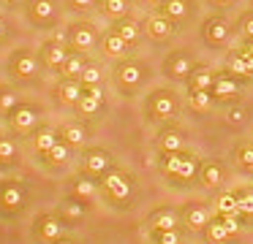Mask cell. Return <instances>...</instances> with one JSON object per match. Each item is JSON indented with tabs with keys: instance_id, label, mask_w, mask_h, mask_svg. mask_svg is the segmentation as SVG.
I'll return each mask as SVG.
<instances>
[{
	"instance_id": "cell-1",
	"label": "cell",
	"mask_w": 253,
	"mask_h": 244,
	"mask_svg": "<svg viewBox=\"0 0 253 244\" xmlns=\"http://www.w3.org/2000/svg\"><path fill=\"white\" fill-rule=\"evenodd\" d=\"M147 76L150 68L139 57H120L112 65V79H115V87L120 90V95H136L144 87Z\"/></svg>"
},
{
	"instance_id": "cell-2",
	"label": "cell",
	"mask_w": 253,
	"mask_h": 244,
	"mask_svg": "<svg viewBox=\"0 0 253 244\" xmlns=\"http://www.w3.org/2000/svg\"><path fill=\"white\" fill-rule=\"evenodd\" d=\"M41 60H39V52H33L30 46H17L8 52V60H6V70L11 79L17 81H33L36 76L41 73Z\"/></svg>"
},
{
	"instance_id": "cell-3",
	"label": "cell",
	"mask_w": 253,
	"mask_h": 244,
	"mask_svg": "<svg viewBox=\"0 0 253 244\" xmlns=\"http://www.w3.org/2000/svg\"><path fill=\"white\" fill-rule=\"evenodd\" d=\"M63 41H66V46L71 49V52L87 54V52H93V49L101 43V30L90 19H77V22H71V25L66 27Z\"/></svg>"
},
{
	"instance_id": "cell-4",
	"label": "cell",
	"mask_w": 253,
	"mask_h": 244,
	"mask_svg": "<svg viewBox=\"0 0 253 244\" xmlns=\"http://www.w3.org/2000/svg\"><path fill=\"white\" fill-rule=\"evenodd\" d=\"M22 11L36 30H52L60 19V0H25Z\"/></svg>"
},
{
	"instance_id": "cell-5",
	"label": "cell",
	"mask_w": 253,
	"mask_h": 244,
	"mask_svg": "<svg viewBox=\"0 0 253 244\" xmlns=\"http://www.w3.org/2000/svg\"><path fill=\"white\" fill-rule=\"evenodd\" d=\"M202 41L204 46L210 49H226L231 41V33H234V27H231V22L226 19L223 14H210L202 19Z\"/></svg>"
},
{
	"instance_id": "cell-6",
	"label": "cell",
	"mask_w": 253,
	"mask_h": 244,
	"mask_svg": "<svg viewBox=\"0 0 253 244\" xmlns=\"http://www.w3.org/2000/svg\"><path fill=\"white\" fill-rule=\"evenodd\" d=\"M196 65H199V60L193 57V52H188V49H171L164 57V63H161V70L171 81H188V76H191V70Z\"/></svg>"
},
{
	"instance_id": "cell-7",
	"label": "cell",
	"mask_w": 253,
	"mask_h": 244,
	"mask_svg": "<svg viewBox=\"0 0 253 244\" xmlns=\"http://www.w3.org/2000/svg\"><path fill=\"white\" fill-rule=\"evenodd\" d=\"M144 111H147L150 119H169L177 114V95L166 87H158L147 95V103H144Z\"/></svg>"
},
{
	"instance_id": "cell-8",
	"label": "cell",
	"mask_w": 253,
	"mask_h": 244,
	"mask_svg": "<svg viewBox=\"0 0 253 244\" xmlns=\"http://www.w3.org/2000/svg\"><path fill=\"white\" fill-rule=\"evenodd\" d=\"M68 54H71V49L66 46V41L63 38H44L39 46V60L44 68L49 70H60L63 65H66Z\"/></svg>"
},
{
	"instance_id": "cell-9",
	"label": "cell",
	"mask_w": 253,
	"mask_h": 244,
	"mask_svg": "<svg viewBox=\"0 0 253 244\" xmlns=\"http://www.w3.org/2000/svg\"><path fill=\"white\" fill-rule=\"evenodd\" d=\"M82 163H84V171H87L90 176H106V174L115 168V157H112V152L101 149V146H90V149H84Z\"/></svg>"
},
{
	"instance_id": "cell-10",
	"label": "cell",
	"mask_w": 253,
	"mask_h": 244,
	"mask_svg": "<svg viewBox=\"0 0 253 244\" xmlns=\"http://www.w3.org/2000/svg\"><path fill=\"white\" fill-rule=\"evenodd\" d=\"M101 184H104V190L115 201H128L131 198V174H126L123 168H112L106 176H101Z\"/></svg>"
},
{
	"instance_id": "cell-11",
	"label": "cell",
	"mask_w": 253,
	"mask_h": 244,
	"mask_svg": "<svg viewBox=\"0 0 253 244\" xmlns=\"http://www.w3.org/2000/svg\"><path fill=\"white\" fill-rule=\"evenodd\" d=\"M155 11L180 27L182 22H188L193 16V11H196V0H164Z\"/></svg>"
},
{
	"instance_id": "cell-12",
	"label": "cell",
	"mask_w": 253,
	"mask_h": 244,
	"mask_svg": "<svg viewBox=\"0 0 253 244\" xmlns=\"http://www.w3.org/2000/svg\"><path fill=\"white\" fill-rule=\"evenodd\" d=\"M210 92H212L215 101H234V98L240 95V81H237V76H231L226 68H220V70H215Z\"/></svg>"
},
{
	"instance_id": "cell-13",
	"label": "cell",
	"mask_w": 253,
	"mask_h": 244,
	"mask_svg": "<svg viewBox=\"0 0 253 244\" xmlns=\"http://www.w3.org/2000/svg\"><path fill=\"white\" fill-rule=\"evenodd\" d=\"M63 228H66V220L60 214H41L36 222V236L46 244H55L57 239H63Z\"/></svg>"
},
{
	"instance_id": "cell-14",
	"label": "cell",
	"mask_w": 253,
	"mask_h": 244,
	"mask_svg": "<svg viewBox=\"0 0 253 244\" xmlns=\"http://www.w3.org/2000/svg\"><path fill=\"white\" fill-rule=\"evenodd\" d=\"M109 30H115L117 35H120L123 41L128 43V46H136V43L142 41V30H144V25L136 19V16L128 14V16H123V19H115V22H112Z\"/></svg>"
},
{
	"instance_id": "cell-15",
	"label": "cell",
	"mask_w": 253,
	"mask_h": 244,
	"mask_svg": "<svg viewBox=\"0 0 253 244\" xmlns=\"http://www.w3.org/2000/svg\"><path fill=\"white\" fill-rule=\"evenodd\" d=\"M177 30H180V27H177L174 22H169L166 16H161L158 11H155V14H150L147 22H144V33H147L153 41H161V43L169 41V38L174 35Z\"/></svg>"
},
{
	"instance_id": "cell-16",
	"label": "cell",
	"mask_w": 253,
	"mask_h": 244,
	"mask_svg": "<svg viewBox=\"0 0 253 244\" xmlns=\"http://www.w3.org/2000/svg\"><path fill=\"white\" fill-rule=\"evenodd\" d=\"M226 70L231 76H237V79H251L253 76V57L245 54L240 46L229 49V54H226Z\"/></svg>"
},
{
	"instance_id": "cell-17",
	"label": "cell",
	"mask_w": 253,
	"mask_h": 244,
	"mask_svg": "<svg viewBox=\"0 0 253 244\" xmlns=\"http://www.w3.org/2000/svg\"><path fill=\"white\" fill-rule=\"evenodd\" d=\"M39 117H41V114H39V108H36L33 103L19 101L17 106H14V111L8 114V122H11L14 130H30V128H36Z\"/></svg>"
},
{
	"instance_id": "cell-18",
	"label": "cell",
	"mask_w": 253,
	"mask_h": 244,
	"mask_svg": "<svg viewBox=\"0 0 253 244\" xmlns=\"http://www.w3.org/2000/svg\"><path fill=\"white\" fill-rule=\"evenodd\" d=\"M0 206L6 211H19L25 206V190L19 182H3L0 184Z\"/></svg>"
},
{
	"instance_id": "cell-19",
	"label": "cell",
	"mask_w": 253,
	"mask_h": 244,
	"mask_svg": "<svg viewBox=\"0 0 253 244\" xmlns=\"http://www.w3.org/2000/svg\"><path fill=\"white\" fill-rule=\"evenodd\" d=\"M101 103H104L101 87H84L82 98H79V103H77V111L82 114V117H93V114L101 111Z\"/></svg>"
},
{
	"instance_id": "cell-20",
	"label": "cell",
	"mask_w": 253,
	"mask_h": 244,
	"mask_svg": "<svg viewBox=\"0 0 253 244\" xmlns=\"http://www.w3.org/2000/svg\"><path fill=\"white\" fill-rule=\"evenodd\" d=\"M98 46L104 49V54H109V57H115V60L128 57V52H131V46H128V43L123 41L115 30H109V27L101 33V43H98Z\"/></svg>"
},
{
	"instance_id": "cell-21",
	"label": "cell",
	"mask_w": 253,
	"mask_h": 244,
	"mask_svg": "<svg viewBox=\"0 0 253 244\" xmlns=\"http://www.w3.org/2000/svg\"><path fill=\"white\" fill-rule=\"evenodd\" d=\"M82 81L79 79H66L63 76L60 81H57V87H55V95L60 98V103H68V106H77L79 103V98H82Z\"/></svg>"
},
{
	"instance_id": "cell-22",
	"label": "cell",
	"mask_w": 253,
	"mask_h": 244,
	"mask_svg": "<svg viewBox=\"0 0 253 244\" xmlns=\"http://www.w3.org/2000/svg\"><path fill=\"white\" fill-rule=\"evenodd\" d=\"M212 79H215V68L199 63L196 68L191 70L185 84H188V90H210V87H212Z\"/></svg>"
},
{
	"instance_id": "cell-23",
	"label": "cell",
	"mask_w": 253,
	"mask_h": 244,
	"mask_svg": "<svg viewBox=\"0 0 253 244\" xmlns=\"http://www.w3.org/2000/svg\"><path fill=\"white\" fill-rule=\"evenodd\" d=\"M133 8V0H98V11L106 16V19H123L128 16Z\"/></svg>"
},
{
	"instance_id": "cell-24",
	"label": "cell",
	"mask_w": 253,
	"mask_h": 244,
	"mask_svg": "<svg viewBox=\"0 0 253 244\" xmlns=\"http://www.w3.org/2000/svg\"><path fill=\"white\" fill-rule=\"evenodd\" d=\"M57 139H60V136H57V130L52 128V125H39V128H36V152L46 157V152L57 144Z\"/></svg>"
},
{
	"instance_id": "cell-25",
	"label": "cell",
	"mask_w": 253,
	"mask_h": 244,
	"mask_svg": "<svg viewBox=\"0 0 253 244\" xmlns=\"http://www.w3.org/2000/svg\"><path fill=\"white\" fill-rule=\"evenodd\" d=\"M57 136H60V141H66L68 146H79L84 139H87V130H84L79 122H63L60 130H57Z\"/></svg>"
},
{
	"instance_id": "cell-26",
	"label": "cell",
	"mask_w": 253,
	"mask_h": 244,
	"mask_svg": "<svg viewBox=\"0 0 253 244\" xmlns=\"http://www.w3.org/2000/svg\"><path fill=\"white\" fill-rule=\"evenodd\" d=\"M71 190H74L77 198L90 201V198H95V193H98V184H95V179H90V174H79V176L74 179Z\"/></svg>"
},
{
	"instance_id": "cell-27",
	"label": "cell",
	"mask_w": 253,
	"mask_h": 244,
	"mask_svg": "<svg viewBox=\"0 0 253 244\" xmlns=\"http://www.w3.org/2000/svg\"><path fill=\"white\" fill-rule=\"evenodd\" d=\"M177 211L174 209H158L153 217H150V225L153 231H177Z\"/></svg>"
},
{
	"instance_id": "cell-28",
	"label": "cell",
	"mask_w": 253,
	"mask_h": 244,
	"mask_svg": "<svg viewBox=\"0 0 253 244\" xmlns=\"http://www.w3.org/2000/svg\"><path fill=\"white\" fill-rule=\"evenodd\" d=\"M84 65H87V57H84L82 52H71L66 60V65L60 68V76H66V79H79Z\"/></svg>"
},
{
	"instance_id": "cell-29",
	"label": "cell",
	"mask_w": 253,
	"mask_h": 244,
	"mask_svg": "<svg viewBox=\"0 0 253 244\" xmlns=\"http://www.w3.org/2000/svg\"><path fill=\"white\" fill-rule=\"evenodd\" d=\"M185 220H188V225H191V228H204L210 220H212V217H210L207 206L191 204V206H185Z\"/></svg>"
},
{
	"instance_id": "cell-30",
	"label": "cell",
	"mask_w": 253,
	"mask_h": 244,
	"mask_svg": "<svg viewBox=\"0 0 253 244\" xmlns=\"http://www.w3.org/2000/svg\"><path fill=\"white\" fill-rule=\"evenodd\" d=\"M63 220H74V222H77V220H82V217H84V201L82 198H77V195H68V198L66 201H63Z\"/></svg>"
},
{
	"instance_id": "cell-31",
	"label": "cell",
	"mask_w": 253,
	"mask_h": 244,
	"mask_svg": "<svg viewBox=\"0 0 253 244\" xmlns=\"http://www.w3.org/2000/svg\"><path fill=\"white\" fill-rule=\"evenodd\" d=\"M199 174H202V182L207 184V187H215V184L223 179V168H220V163L215 160H207L199 166Z\"/></svg>"
},
{
	"instance_id": "cell-32",
	"label": "cell",
	"mask_w": 253,
	"mask_h": 244,
	"mask_svg": "<svg viewBox=\"0 0 253 244\" xmlns=\"http://www.w3.org/2000/svg\"><path fill=\"white\" fill-rule=\"evenodd\" d=\"M158 146L164 155H171V152H182V136L180 130H164L158 139Z\"/></svg>"
},
{
	"instance_id": "cell-33",
	"label": "cell",
	"mask_w": 253,
	"mask_h": 244,
	"mask_svg": "<svg viewBox=\"0 0 253 244\" xmlns=\"http://www.w3.org/2000/svg\"><path fill=\"white\" fill-rule=\"evenodd\" d=\"M215 211H218V214L242 217V214H240V206H237V195H234V193H220L218 198H215Z\"/></svg>"
},
{
	"instance_id": "cell-34",
	"label": "cell",
	"mask_w": 253,
	"mask_h": 244,
	"mask_svg": "<svg viewBox=\"0 0 253 244\" xmlns=\"http://www.w3.org/2000/svg\"><path fill=\"white\" fill-rule=\"evenodd\" d=\"M101 76H104V68L98 63H93V60H87L79 81H82V87H101Z\"/></svg>"
},
{
	"instance_id": "cell-35",
	"label": "cell",
	"mask_w": 253,
	"mask_h": 244,
	"mask_svg": "<svg viewBox=\"0 0 253 244\" xmlns=\"http://www.w3.org/2000/svg\"><path fill=\"white\" fill-rule=\"evenodd\" d=\"M19 103V98H17V90L14 87H8V84H0V114L3 117H8V114L14 111V106Z\"/></svg>"
},
{
	"instance_id": "cell-36",
	"label": "cell",
	"mask_w": 253,
	"mask_h": 244,
	"mask_svg": "<svg viewBox=\"0 0 253 244\" xmlns=\"http://www.w3.org/2000/svg\"><path fill=\"white\" fill-rule=\"evenodd\" d=\"M212 92L210 90H188V103H191V108H196V111H204V108H210V103H212Z\"/></svg>"
},
{
	"instance_id": "cell-37",
	"label": "cell",
	"mask_w": 253,
	"mask_h": 244,
	"mask_svg": "<svg viewBox=\"0 0 253 244\" xmlns=\"http://www.w3.org/2000/svg\"><path fill=\"white\" fill-rule=\"evenodd\" d=\"M17 157V144H14L11 136L0 133V163H11Z\"/></svg>"
},
{
	"instance_id": "cell-38",
	"label": "cell",
	"mask_w": 253,
	"mask_h": 244,
	"mask_svg": "<svg viewBox=\"0 0 253 244\" xmlns=\"http://www.w3.org/2000/svg\"><path fill=\"white\" fill-rule=\"evenodd\" d=\"M207 236L212 239V242H226L231 233H229V228L223 225V220L218 217V220H210L207 222Z\"/></svg>"
},
{
	"instance_id": "cell-39",
	"label": "cell",
	"mask_w": 253,
	"mask_h": 244,
	"mask_svg": "<svg viewBox=\"0 0 253 244\" xmlns=\"http://www.w3.org/2000/svg\"><path fill=\"white\" fill-rule=\"evenodd\" d=\"M46 157H49L52 163H66L68 157H71V146H68L66 141H60V139H57V144L52 146L49 152H46Z\"/></svg>"
},
{
	"instance_id": "cell-40",
	"label": "cell",
	"mask_w": 253,
	"mask_h": 244,
	"mask_svg": "<svg viewBox=\"0 0 253 244\" xmlns=\"http://www.w3.org/2000/svg\"><path fill=\"white\" fill-rule=\"evenodd\" d=\"M196 171H199V160L193 155H185V157H182V166H180V174H177V176H180V179H193V176H196Z\"/></svg>"
},
{
	"instance_id": "cell-41",
	"label": "cell",
	"mask_w": 253,
	"mask_h": 244,
	"mask_svg": "<svg viewBox=\"0 0 253 244\" xmlns=\"http://www.w3.org/2000/svg\"><path fill=\"white\" fill-rule=\"evenodd\" d=\"M237 195V206H240V214H253V190H240Z\"/></svg>"
},
{
	"instance_id": "cell-42",
	"label": "cell",
	"mask_w": 253,
	"mask_h": 244,
	"mask_svg": "<svg viewBox=\"0 0 253 244\" xmlns=\"http://www.w3.org/2000/svg\"><path fill=\"white\" fill-rule=\"evenodd\" d=\"M66 3L68 11H74V14H84V11L90 8H98V0H63Z\"/></svg>"
},
{
	"instance_id": "cell-43",
	"label": "cell",
	"mask_w": 253,
	"mask_h": 244,
	"mask_svg": "<svg viewBox=\"0 0 253 244\" xmlns=\"http://www.w3.org/2000/svg\"><path fill=\"white\" fill-rule=\"evenodd\" d=\"M237 30L242 33V38H253V8L245 11V14L240 16V22H237Z\"/></svg>"
},
{
	"instance_id": "cell-44",
	"label": "cell",
	"mask_w": 253,
	"mask_h": 244,
	"mask_svg": "<svg viewBox=\"0 0 253 244\" xmlns=\"http://www.w3.org/2000/svg\"><path fill=\"white\" fill-rule=\"evenodd\" d=\"M237 160L253 171V144H240L237 146Z\"/></svg>"
},
{
	"instance_id": "cell-45",
	"label": "cell",
	"mask_w": 253,
	"mask_h": 244,
	"mask_svg": "<svg viewBox=\"0 0 253 244\" xmlns=\"http://www.w3.org/2000/svg\"><path fill=\"white\" fill-rule=\"evenodd\" d=\"M155 244H180V233L177 231H153Z\"/></svg>"
},
{
	"instance_id": "cell-46",
	"label": "cell",
	"mask_w": 253,
	"mask_h": 244,
	"mask_svg": "<svg viewBox=\"0 0 253 244\" xmlns=\"http://www.w3.org/2000/svg\"><path fill=\"white\" fill-rule=\"evenodd\" d=\"M220 220H223L226 228H229V233H237V231H240V217H234V214H220Z\"/></svg>"
},
{
	"instance_id": "cell-47",
	"label": "cell",
	"mask_w": 253,
	"mask_h": 244,
	"mask_svg": "<svg viewBox=\"0 0 253 244\" xmlns=\"http://www.w3.org/2000/svg\"><path fill=\"white\" fill-rule=\"evenodd\" d=\"M240 49H242V52H245V54H251V57H253V38H242Z\"/></svg>"
},
{
	"instance_id": "cell-48",
	"label": "cell",
	"mask_w": 253,
	"mask_h": 244,
	"mask_svg": "<svg viewBox=\"0 0 253 244\" xmlns=\"http://www.w3.org/2000/svg\"><path fill=\"white\" fill-rule=\"evenodd\" d=\"M242 119H245V111H242V108H234V111L229 114V122H242Z\"/></svg>"
},
{
	"instance_id": "cell-49",
	"label": "cell",
	"mask_w": 253,
	"mask_h": 244,
	"mask_svg": "<svg viewBox=\"0 0 253 244\" xmlns=\"http://www.w3.org/2000/svg\"><path fill=\"white\" fill-rule=\"evenodd\" d=\"M6 35H8V22H6V16L0 14V41H3Z\"/></svg>"
},
{
	"instance_id": "cell-50",
	"label": "cell",
	"mask_w": 253,
	"mask_h": 244,
	"mask_svg": "<svg viewBox=\"0 0 253 244\" xmlns=\"http://www.w3.org/2000/svg\"><path fill=\"white\" fill-rule=\"evenodd\" d=\"M142 3H147V5H150V8H158V5H161V3H164V0H142Z\"/></svg>"
},
{
	"instance_id": "cell-51",
	"label": "cell",
	"mask_w": 253,
	"mask_h": 244,
	"mask_svg": "<svg viewBox=\"0 0 253 244\" xmlns=\"http://www.w3.org/2000/svg\"><path fill=\"white\" fill-rule=\"evenodd\" d=\"M210 3H212V5H218V8H223V5H229L231 0H210Z\"/></svg>"
},
{
	"instance_id": "cell-52",
	"label": "cell",
	"mask_w": 253,
	"mask_h": 244,
	"mask_svg": "<svg viewBox=\"0 0 253 244\" xmlns=\"http://www.w3.org/2000/svg\"><path fill=\"white\" fill-rule=\"evenodd\" d=\"M55 244H77V242H74V239H68V236H63V239H57Z\"/></svg>"
},
{
	"instance_id": "cell-53",
	"label": "cell",
	"mask_w": 253,
	"mask_h": 244,
	"mask_svg": "<svg viewBox=\"0 0 253 244\" xmlns=\"http://www.w3.org/2000/svg\"><path fill=\"white\" fill-rule=\"evenodd\" d=\"M6 3H8V5H22L25 0H6Z\"/></svg>"
},
{
	"instance_id": "cell-54",
	"label": "cell",
	"mask_w": 253,
	"mask_h": 244,
	"mask_svg": "<svg viewBox=\"0 0 253 244\" xmlns=\"http://www.w3.org/2000/svg\"><path fill=\"white\" fill-rule=\"evenodd\" d=\"M251 3H253V0H251Z\"/></svg>"
}]
</instances>
